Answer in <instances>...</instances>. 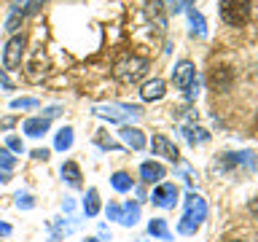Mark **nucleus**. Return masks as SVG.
I'll return each instance as SVG.
<instances>
[{"instance_id":"0eeeda50","label":"nucleus","mask_w":258,"mask_h":242,"mask_svg":"<svg viewBox=\"0 0 258 242\" xmlns=\"http://www.w3.org/2000/svg\"><path fill=\"white\" fill-rule=\"evenodd\" d=\"M153 205L159 207H175L177 202V186L175 183H156V191H153Z\"/></svg>"},{"instance_id":"1a4fd4ad","label":"nucleus","mask_w":258,"mask_h":242,"mask_svg":"<svg viewBox=\"0 0 258 242\" xmlns=\"http://www.w3.org/2000/svg\"><path fill=\"white\" fill-rule=\"evenodd\" d=\"M164 167L159 164V161H143L140 164V177L145 183H161V177H164Z\"/></svg>"},{"instance_id":"2eb2a0df","label":"nucleus","mask_w":258,"mask_h":242,"mask_svg":"<svg viewBox=\"0 0 258 242\" xmlns=\"http://www.w3.org/2000/svg\"><path fill=\"white\" fill-rule=\"evenodd\" d=\"M148 234L151 237H161V239H169L172 234H169V229H167V223L161 221V218H153V221L148 223Z\"/></svg>"},{"instance_id":"f257e3e1","label":"nucleus","mask_w":258,"mask_h":242,"mask_svg":"<svg viewBox=\"0 0 258 242\" xmlns=\"http://www.w3.org/2000/svg\"><path fill=\"white\" fill-rule=\"evenodd\" d=\"M148 68H151V62L145 59V56L129 54V56H124V59H118L113 65V76H116L121 84H137V81L148 73Z\"/></svg>"},{"instance_id":"9b49d317","label":"nucleus","mask_w":258,"mask_h":242,"mask_svg":"<svg viewBox=\"0 0 258 242\" xmlns=\"http://www.w3.org/2000/svg\"><path fill=\"white\" fill-rule=\"evenodd\" d=\"M164 89H167V84L161 78H151L148 84H143V97L145 100H161V97H164Z\"/></svg>"},{"instance_id":"412c9836","label":"nucleus","mask_w":258,"mask_h":242,"mask_svg":"<svg viewBox=\"0 0 258 242\" xmlns=\"http://www.w3.org/2000/svg\"><path fill=\"white\" fill-rule=\"evenodd\" d=\"M188 19H191V30L197 32V35H205L207 30H205V19H202V14L191 8V11H188Z\"/></svg>"},{"instance_id":"9d476101","label":"nucleus","mask_w":258,"mask_h":242,"mask_svg":"<svg viewBox=\"0 0 258 242\" xmlns=\"http://www.w3.org/2000/svg\"><path fill=\"white\" fill-rule=\"evenodd\" d=\"M121 140H124L129 148H135V151L145 148V135L140 132V129H135V127H124V129H121Z\"/></svg>"},{"instance_id":"393cba45","label":"nucleus","mask_w":258,"mask_h":242,"mask_svg":"<svg viewBox=\"0 0 258 242\" xmlns=\"http://www.w3.org/2000/svg\"><path fill=\"white\" fill-rule=\"evenodd\" d=\"M35 100H14V108H32Z\"/></svg>"},{"instance_id":"6e6552de","label":"nucleus","mask_w":258,"mask_h":242,"mask_svg":"<svg viewBox=\"0 0 258 242\" xmlns=\"http://www.w3.org/2000/svg\"><path fill=\"white\" fill-rule=\"evenodd\" d=\"M153 153H156V156H164V159H169V161H177V159H180V153H177V148L172 145V140H167L164 135H156V137H153Z\"/></svg>"},{"instance_id":"39448f33","label":"nucleus","mask_w":258,"mask_h":242,"mask_svg":"<svg viewBox=\"0 0 258 242\" xmlns=\"http://www.w3.org/2000/svg\"><path fill=\"white\" fill-rule=\"evenodd\" d=\"M172 84L177 89H191L194 84H197V68H194V62H180L175 68V76H172Z\"/></svg>"},{"instance_id":"f03ea898","label":"nucleus","mask_w":258,"mask_h":242,"mask_svg":"<svg viewBox=\"0 0 258 242\" xmlns=\"http://www.w3.org/2000/svg\"><path fill=\"white\" fill-rule=\"evenodd\" d=\"M207 218V205H205V199L199 197V194H188L185 197V215H183V221L180 226H177V231L180 234H194L202 226V221Z\"/></svg>"},{"instance_id":"7c9ffc66","label":"nucleus","mask_w":258,"mask_h":242,"mask_svg":"<svg viewBox=\"0 0 258 242\" xmlns=\"http://www.w3.org/2000/svg\"><path fill=\"white\" fill-rule=\"evenodd\" d=\"M231 242H245V239H231Z\"/></svg>"},{"instance_id":"4468645a","label":"nucleus","mask_w":258,"mask_h":242,"mask_svg":"<svg viewBox=\"0 0 258 242\" xmlns=\"http://www.w3.org/2000/svg\"><path fill=\"white\" fill-rule=\"evenodd\" d=\"M62 177L68 180L70 186H81V169L76 161H68V164H62Z\"/></svg>"},{"instance_id":"aec40b11","label":"nucleus","mask_w":258,"mask_h":242,"mask_svg":"<svg viewBox=\"0 0 258 242\" xmlns=\"http://www.w3.org/2000/svg\"><path fill=\"white\" fill-rule=\"evenodd\" d=\"M113 189L116 191H129L132 189V177H129L126 172H116L113 175Z\"/></svg>"},{"instance_id":"a878e982","label":"nucleus","mask_w":258,"mask_h":242,"mask_svg":"<svg viewBox=\"0 0 258 242\" xmlns=\"http://www.w3.org/2000/svg\"><path fill=\"white\" fill-rule=\"evenodd\" d=\"M16 205L27 210V207H32V202H30V197H27V194H24V197H22V194H19V202H16Z\"/></svg>"},{"instance_id":"c85d7f7f","label":"nucleus","mask_w":258,"mask_h":242,"mask_svg":"<svg viewBox=\"0 0 258 242\" xmlns=\"http://www.w3.org/2000/svg\"><path fill=\"white\" fill-rule=\"evenodd\" d=\"M250 210H253V213L258 215V202H253V205H250Z\"/></svg>"},{"instance_id":"6ab92c4d","label":"nucleus","mask_w":258,"mask_h":242,"mask_svg":"<svg viewBox=\"0 0 258 242\" xmlns=\"http://www.w3.org/2000/svg\"><path fill=\"white\" fill-rule=\"evenodd\" d=\"M137 215H140V207L137 205H126L124 210H121V223L124 226H132L137 221Z\"/></svg>"},{"instance_id":"bb28decb","label":"nucleus","mask_w":258,"mask_h":242,"mask_svg":"<svg viewBox=\"0 0 258 242\" xmlns=\"http://www.w3.org/2000/svg\"><path fill=\"white\" fill-rule=\"evenodd\" d=\"M32 156H35V159H48V151L43 148V151H32Z\"/></svg>"},{"instance_id":"423d86ee","label":"nucleus","mask_w":258,"mask_h":242,"mask_svg":"<svg viewBox=\"0 0 258 242\" xmlns=\"http://www.w3.org/2000/svg\"><path fill=\"white\" fill-rule=\"evenodd\" d=\"M94 113L105 118H126V116H140V108L137 105H97Z\"/></svg>"},{"instance_id":"2f4dec72","label":"nucleus","mask_w":258,"mask_h":242,"mask_svg":"<svg viewBox=\"0 0 258 242\" xmlns=\"http://www.w3.org/2000/svg\"><path fill=\"white\" fill-rule=\"evenodd\" d=\"M185 3H194V0H185Z\"/></svg>"},{"instance_id":"b1692460","label":"nucleus","mask_w":258,"mask_h":242,"mask_svg":"<svg viewBox=\"0 0 258 242\" xmlns=\"http://www.w3.org/2000/svg\"><path fill=\"white\" fill-rule=\"evenodd\" d=\"M38 8H40V0H30V3L24 6V11H22V14H35Z\"/></svg>"},{"instance_id":"f8f14e48","label":"nucleus","mask_w":258,"mask_h":242,"mask_svg":"<svg viewBox=\"0 0 258 242\" xmlns=\"http://www.w3.org/2000/svg\"><path fill=\"white\" fill-rule=\"evenodd\" d=\"M210 81H213V86H215V89H229V84L234 81V73H231L229 68H218V70H213Z\"/></svg>"},{"instance_id":"f3484780","label":"nucleus","mask_w":258,"mask_h":242,"mask_svg":"<svg viewBox=\"0 0 258 242\" xmlns=\"http://www.w3.org/2000/svg\"><path fill=\"white\" fill-rule=\"evenodd\" d=\"M183 135H185V140L188 143H207L210 140V135L205 132V129H194V127H183Z\"/></svg>"},{"instance_id":"ddd939ff","label":"nucleus","mask_w":258,"mask_h":242,"mask_svg":"<svg viewBox=\"0 0 258 242\" xmlns=\"http://www.w3.org/2000/svg\"><path fill=\"white\" fill-rule=\"evenodd\" d=\"M48 129V118H27L24 121V135L30 137H40Z\"/></svg>"},{"instance_id":"7ed1b4c3","label":"nucleus","mask_w":258,"mask_h":242,"mask_svg":"<svg viewBox=\"0 0 258 242\" xmlns=\"http://www.w3.org/2000/svg\"><path fill=\"white\" fill-rule=\"evenodd\" d=\"M250 14H253L250 0H221V19L229 24V27H242V24H247Z\"/></svg>"},{"instance_id":"a211bd4d","label":"nucleus","mask_w":258,"mask_h":242,"mask_svg":"<svg viewBox=\"0 0 258 242\" xmlns=\"http://www.w3.org/2000/svg\"><path fill=\"white\" fill-rule=\"evenodd\" d=\"M70 145H73V129L64 127V129H59V135H56V148H59V151H68Z\"/></svg>"},{"instance_id":"5701e85b","label":"nucleus","mask_w":258,"mask_h":242,"mask_svg":"<svg viewBox=\"0 0 258 242\" xmlns=\"http://www.w3.org/2000/svg\"><path fill=\"white\" fill-rule=\"evenodd\" d=\"M8 148H11V151H24V145H22V140H16V137H8Z\"/></svg>"},{"instance_id":"20e7f679","label":"nucleus","mask_w":258,"mask_h":242,"mask_svg":"<svg viewBox=\"0 0 258 242\" xmlns=\"http://www.w3.org/2000/svg\"><path fill=\"white\" fill-rule=\"evenodd\" d=\"M24 46H27V38H24V35H14V38L6 43V54H3V65H6V70H16V68L22 65Z\"/></svg>"},{"instance_id":"cd10ccee","label":"nucleus","mask_w":258,"mask_h":242,"mask_svg":"<svg viewBox=\"0 0 258 242\" xmlns=\"http://www.w3.org/2000/svg\"><path fill=\"white\" fill-rule=\"evenodd\" d=\"M8 231H11V229H8L6 223H0V234H8Z\"/></svg>"},{"instance_id":"c756f323","label":"nucleus","mask_w":258,"mask_h":242,"mask_svg":"<svg viewBox=\"0 0 258 242\" xmlns=\"http://www.w3.org/2000/svg\"><path fill=\"white\" fill-rule=\"evenodd\" d=\"M86 242H100V239H86Z\"/></svg>"},{"instance_id":"dca6fc26","label":"nucleus","mask_w":258,"mask_h":242,"mask_svg":"<svg viewBox=\"0 0 258 242\" xmlns=\"http://www.w3.org/2000/svg\"><path fill=\"white\" fill-rule=\"evenodd\" d=\"M84 210H86V215H97V213H100V194H97V189H89Z\"/></svg>"},{"instance_id":"4be33fe9","label":"nucleus","mask_w":258,"mask_h":242,"mask_svg":"<svg viewBox=\"0 0 258 242\" xmlns=\"http://www.w3.org/2000/svg\"><path fill=\"white\" fill-rule=\"evenodd\" d=\"M14 164H16V159L11 156V153L0 151V167H3V169H14Z\"/></svg>"}]
</instances>
